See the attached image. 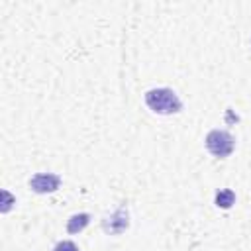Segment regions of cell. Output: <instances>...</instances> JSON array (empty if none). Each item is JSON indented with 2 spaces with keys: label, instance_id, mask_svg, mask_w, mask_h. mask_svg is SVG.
Segmentation results:
<instances>
[{
  "label": "cell",
  "instance_id": "obj_2",
  "mask_svg": "<svg viewBox=\"0 0 251 251\" xmlns=\"http://www.w3.org/2000/svg\"><path fill=\"white\" fill-rule=\"evenodd\" d=\"M204 143H206V149L214 157H218V159L229 157L233 153V149H235V139L226 129H212V131H208Z\"/></svg>",
  "mask_w": 251,
  "mask_h": 251
},
{
  "label": "cell",
  "instance_id": "obj_4",
  "mask_svg": "<svg viewBox=\"0 0 251 251\" xmlns=\"http://www.w3.org/2000/svg\"><path fill=\"white\" fill-rule=\"evenodd\" d=\"M61 186V176L53 173H37L29 178V188L37 194H51Z\"/></svg>",
  "mask_w": 251,
  "mask_h": 251
},
{
  "label": "cell",
  "instance_id": "obj_1",
  "mask_svg": "<svg viewBox=\"0 0 251 251\" xmlns=\"http://www.w3.org/2000/svg\"><path fill=\"white\" fill-rule=\"evenodd\" d=\"M145 104L151 112L169 116V114H178L182 110V102L178 94L173 88H151L145 92Z\"/></svg>",
  "mask_w": 251,
  "mask_h": 251
},
{
  "label": "cell",
  "instance_id": "obj_7",
  "mask_svg": "<svg viewBox=\"0 0 251 251\" xmlns=\"http://www.w3.org/2000/svg\"><path fill=\"white\" fill-rule=\"evenodd\" d=\"M12 204H16V198H14V196H12L8 190H2V214L10 212Z\"/></svg>",
  "mask_w": 251,
  "mask_h": 251
},
{
  "label": "cell",
  "instance_id": "obj_3",
  "mask_svg": "<svg viewBox=\"0 0 251 251\" xmlns=\"http://www.w3.org/2000/svg\"><path fill=\"white\" fill-rule=\"evenodd\" d=\"M102 227H104V231L110 233V235H120V233H124V231L129 227V212H127V208H126V206H120L114 214L106 216V218L102 220Z\"/></svg>",
  "mask_w": 251,
  "mask_h": 251
},
{
  "label": "cell",
  "instance_id": "obj_5",
  "mask_svg": "<svg viewBox=\"0 0 251 251\" xmlns=\"http://www.w3.org/2000/svg\"><path fill=\"white\" fill-rule=\"evenodd\" d=\"M88 224H90V214H86V212L75 214V216H71V218L67 220V231H69V233H78V231H82Z\"/></svg>",
  "mask_w": 251,
  "mask_h": 251
},
{
  "label": "cell",
  "instance_id": "obj_8",
  "mask_svg": "<svg viewBox=\"0 0 251 251\" xmlns=\"http://www.w3.org/2000/svg\"><path fill=\"white\" fill-rule=\"evenodd\" d=\"M53 251H78V247H76L75 241L65 239V241H59V243L53 247Z\"/></svg>",
  "mask_w": 251,
  "mask_h": 251
},
{
  "label": "cell",
  "instance_id": "obj_6",
  "mask_svg": "<svg viewBox=\"0 0 251 251\" xmlns=\"http://www.w3.org/2000/svg\"><path fill=\"white\" fill-rule=\"evenodd\" d=\"M233 204H235V192H233V190L222 188V190L216 194V206H218V208L227 210V208H231Z\"/></svg>",
  "mask_w": 251,
  "mask_h": 251
}]
</instances>
